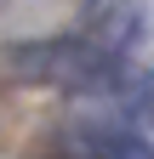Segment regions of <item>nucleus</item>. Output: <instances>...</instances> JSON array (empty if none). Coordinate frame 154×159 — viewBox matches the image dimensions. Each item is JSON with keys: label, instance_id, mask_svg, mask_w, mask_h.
<instances>
[{"label": "nucleus", "instance_id": "1", "mask_svg": "<svg viewBox=\"0 0 154 159\" xmlns=\"http://www.w3.org/2000/svg\"><path fill=\"white\" fill-rule=\"evenodd\" d=\"M63 159H154V142L120 119H74L57 136Z\"/></svg>", "mask_w": 154, "mask_h": 159}]
</instances>
